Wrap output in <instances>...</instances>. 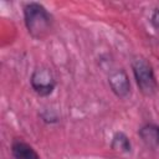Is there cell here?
<instances>
[{"label":"cell","mask_w":159,"mask_h":159,"mask_svg":"<svg viewBox=\"0 0 159 159\" xmlns=\"http://www.w3.org/2000/svg\"><path fill=\"white\" fill-rule=\"evenodd\" d=\"M24 20L29 34L36 39H45L52 29V16L39 2H27L24 6Z\"/></svg>","instance_id":"obj_1"},{"label":"cell","mask_w":159,"mask_h":159,"mask_svg":"<svg viewBox=\"0 0 159 159\" xmlns=\"http://www.w3.org/2000/svg\"><path fill=\"white\" fill-rule=\"evenodd\" d=\"M132 70L139 91L147 97L154 96L158 92L159 86L150 62L147 58L138 56L132 61Z\"/></svg>","instance_id":"obj_2"},{"label":"cell","mask_w":159,"mask_h":159,"mask_svg":"<svg viewBox=\"0 0 159 159\" xmlns=\"http://www.w3.org/2000/svg\"><path fill=\"white\" fill-rule=\"evenodd\" d=\"M30 83L32 89L41 97L50 96L53 92L56 86L55 76L48 67L35 68L30 77Z\"/></svg>","instance_id":"obj_3"},{"label":"cell","mask_w":159,"mask_h":159,"mask_svg":"<svg viewBox=\"0 0 159 159\" xmlns=\"http://www.w3.org/2000/svg\"><path fill=\"white\" fill-rule=\"evenodd\" d=\"M108 83L112 89V92L119 97V98H125L130 93V82L127 72L124 70H116L112 72L108 77Z\"/></svg>","instance_id":"obj_4"},{"label":"cell","mask_w":159,"mask_h":159,"mask_svg":"<svg viewBox=\"0 0 159 159\" xmlns=\"http://www.w3.org/2000/svg\"><path fill=\"white\" fill-rule=\"evenodd\" d=\"M139 138L150 149H157L159 147V125L154 123H147L140 127Z\"/></svg>","instance_id":"obj_5"},{"label":"cell","mask_w":159,"mask_h":159,"mask_svg":"<svg viewBox=\"0 0 159 159\" xmlns=\"http://www.w3.org/2000/svg\"><path fill=\"white\" fill-rule=\"evenodd\" d=\"M11 153L15 159H40V155L30 144L19 139L12 142Z\"/></svg>","instance_id":"obj_6"},{"label":"cell","mask_w":159,"mask_h":159,"mask_svg":"<svg viewBox=\"0 0 159 159\" xmlns=\"http://www.w3.org/2000/svg\"><path fill=\"white\" fill-rule=\"evenodd\" d=\"M111 148L119 153H129L132 149V144L127 134H124L123 132H117L112 137Z\"/></svg>","instance_id":"obj_7"},{"label":"cell","mask_w":159,"mask_h":159,"mask_svg":"<svg viewBox=\"0 0 159 159\" xmlns=\"http://www.w3.org/2000/svg\"><path fill=\"white\" fill-rule=\"evenodd\" d=\"M152 24L155 29L159 30V7H157L154 11H153V15H152Z\"/></svg>","instance_id":"obj_8"}]
</instances>
